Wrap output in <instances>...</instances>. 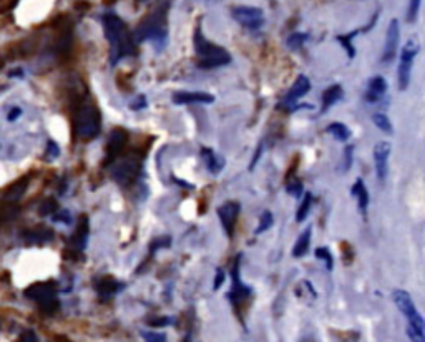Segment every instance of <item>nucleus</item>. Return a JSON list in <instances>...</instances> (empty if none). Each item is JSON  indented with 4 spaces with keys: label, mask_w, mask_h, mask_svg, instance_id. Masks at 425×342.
<instances>
[{
    "label": "nucleus",
    "mask_w": 425,
    "mask_h": 342,
    "mask_svg": "<svg viewBox=\"0 0 425 342\" xmlns=\"http://www.w3.org/2000/svg\"><path fill=\"white\" fill-rule=\"evenodd\" d=\"M75 128H77V135L82 140L95 138L101 130V115L99 108L90 101L80 105L77 118H75Z\"/></svg>",
    "instance_id": "obj_4"
},
{
    "label": "nucleus",
    "mask_w": 425,
    "mask_h": 342,
    "mask_svg": "<svg viewBox=\"0 0 425 342\" xmlns=\"http://www.w3.org/2000/svg\"><path fill=\"white\" fill-rule=\"evenodd\" d=\"M309 90H311V82H309V78L305 77V75H299V77L294 80V83H292L289 92L286 93L284 99H282L281 105H279V106H281V108H284V110H296V108H298V106H296L298 100L303 99V97Z\"/></svg>",
    "instance_id": "obj_9"
},
{
    "label": "nucleus",
    "mask_w": 425,
    "mask_h": 342,
    "mask_svg": "<svg viewBox=\"0 0 425 342\" xmlns=\"http://www.w3.org/2000/svg\"><path fill=\"white\" fill-rule=\"evenodd\" d=\"M127 133L125 130H120V128H117V130L112 131V135H110V140H108V145H106V158H105V166H110L113 165L115 162L120 158V155H122L123 148H125L127 145Z\"/></svg>",
    "instance_id": "obj_14"
},
{
    "label": "nucleus",
    "mask_w": 425,
    "mask_h": 342,
    "mask_svg": "<svg viewBox=\"0 0 425 342\" xmlns=\"http://www.w3.org/2000/svg\"><path fill=\"white\" fill-rule=\"evenodd\" d=\"M392 153V145L389 141H379L374 146V165H375V175H377L379 181L387 180L389 175V158Z\"/></svg>",
    "instance_id": "obj_11"
},
{
    "label": "nucleus",
    "mask_w": 425,
    "mask_h": 342,
    "mask_svg": "<svg viewBox=\"0 0 425 342\" xmlns=\"http://www.w3.org/2000/svg\"><path fill=\"white\" fill-rule=\"evenodd\" d=\"M143 337L145 342H168L165 334H158V332H146Z\"/></svg>",
    "instance_id": "obj_39"
},
{
    "label": "nucleus",
    "mask_w": 425,
    "mask_h": 342,
    "mask_svg": "<svg viewBox=\"0 0 425 342\" xmlns=\"http://www.w3.org/2000/svg\"><path fill=\"white\" fill-rule=\"evenodd\" d=\"M140 168H141L140 158L133 157V155H128V157L118 158L117 162L113 163L112 176L117 183L128 185L135 180L136 175H138Z\"/></svg>",
    "instance_id": "obj_7"
},
{
    "label": "nucleus",
    "mask_w": 425,
    "mask_h": 342,
    "mask_svg": "<svg viewBox=\"0 0 425 342\" xmlns=\"http://www.w3.org/2000/svg\"><path fill=\"white\" fill-rule=\"evenodd\" d=\"M47 155H48V158H57V157H59V146H57L55 141H52V140L48 141Z\"/></svg>",
    "instance_id": "obj_40"
},
{
    "label": "nucleus",
    "mask_w": 425,
    "mask_h": 342,
    "mask_svg": "<svg viewBox=\"0 0 425 342\" xmlns=\"http://www.w3.org/2000/svg\"><path fill=\"white\" fill-rule=\"evenodd\" d=\"M22 238L25 239V241L32 243V244H43L48 243L53 239V231L47 229V228H38V229H29L25 231L24 234H22Z\"/></svg>",
    "instance_id": "obj_23"
},
{
    "label": "nucleus",
    "mask_w": 425,
    "mask_h": 342,
    "mask_svg": "<svg viewBox=\"0 0 425 342\" xmlns=\"http://www.w3.org/2000/svg\"><path fill=\"white\" fill-rule=\"evenodd\" d=\"M314 255H316L317 259L324 264V268L327 271L334 269V257H332V252L329 248H317V250L314 251Z\"/></svg>",
    "instance_id": "obj_30"
},
{
    "label": "nucleus",
    "mask_w": 425,
    "mask_h": 342,
    "mask_svg": "<svg viewBox=\"0 0 425 342\" xmlns=\"http://www.w3.org/2000/svg\"><path fill=\"white\" fill-rule=\"evenodd\" d=\"M420 3H422V0H409V8H407V22L409 24H414L417 20Z\"/></svg>",
    "instance_id": "obj_37"
},
{
    "label": "nucleus",
    "mask_w": 425,
    "mask_h": 342,
    "mask_svg": "<svg viewBox=\"0 0 425 342\" xmlns=\"http://www.w3.org/2000/svg\"><path fill=\"white\" fill-rule=\"evenodd\" d=\"M20 115H22V110H20V108H17V106H15V108H12V110H10V113H8L7 120H8V122H13V120L19 118Z\"/></svg>",
    "instance_id": "obj_44"
},
{
    "label": "nucleus",
    "mask_w": 425,
    "mask_h": 342,
    "mask_svg": "<svg viewBox=\"0 0 425 342\" xmlns=\"http://www.w3.org/2000/svg\"><path fill=\"white\" fill-rule=\"evenodd\" d=\"M171 322L170 318H161V319H154L152 321V326H168Z\"/></svg>",
    "instance_id": "obj_45"
},
{
    "label": "nucleus",
    "mask_w": 425,
    "mask_h": 342,
    "mask_svg": "<svg viewBox=\"0 0 425 342\" xmlns=\"http://www.w3.org/2000/svg\"><path fill=\"white\" fill-rule=\"evenodd\" d=\"M311 236L312 231L311 228H305L303 233L299 234V238L296 239L294 248H292V256L294 257H304L311 250Z\"/></svg>",
    "instance_id": "obj_21"
},
{
    "label": "nucleus",
    "mask_w": 425,
    "mask_h": 342,
    "mask_svg": "<svg viewBox=\"0 0 425 342\" xmlns=\"http://www.w3.org/2000/svg\"><path fill=\"white\" fill-rule=\"evenodd\" d=\"M233 19L247 30H258L264 25V12L258 7L239 6L231 10Z\"/></svg>",
    "instance_id": "obj_8"
},
{
    "label": "nucleus",
    "mask_w": 425,
    "mask_h": 342,
    "mask_svg": "<svg viewBox=\"0 0 425 342\" xmlns=\"http://www.w3.org/2000/svg\"><path fill=\"white\" fill-rule=\"evenodd\" d=\"M201 157H203V159H205L206 168L212 173V175H218V173L223 170V166H224L223 157H218V155L212 152L211 148H203Z\"/></svg>",
    "instance_id": "obj_22"
},
{
    "label": "nucleus",
    "mask_w": 425,
    "mask_h": 342,
    "mask_svg": "<svg viewBox=\"0 0 425 342\" xmlns=\"http://www.w3.org/2000/svg\"><path fill=\"white\" fill-rule=\"evenodd\" d=\"M239 211H241V206H239L238 201H226L218 208V218L228 238H233Z\"/></svg>",
    "instance_id": "obj_13"
},
{
    "label": "nucleus",
    "mask_w": 425,
    "mask_h": 342,
    "mask_svg": "<svg viewBox=\"0 0 425 342\" xmlns=\"http://www.w3.org/2000/svg\"><path fill=\"white\" fill-rule=\"evenodd\" d=\"M274 225V215L271 211H263L259 216V223L256 226L254 234H263L264 231H268Z\"/></svg>",
    "instance_id": "obj_31"
},
{
    "label": "nucleus",
    "mask_w": 425,
    "mask_h": 342,
    "mask_svg": "<svg viewBox=\"0 0 425 342\" xmlns=\"http://www.w3.org/2000/svg\"><path fill=\"white\" fill-rule=\"evenodd\" d=\"M55 221H62V223H66V225L72 223V220H70V215H69V213H62L60 216H57V218H55Z\"/></svg>",
    "instance_id": "obj_46"
},
{
    "label": "nucleus",
    "mask_w": 425,
    "mask_h": 342,
    "mask_svg": "<svg viewBox=\"0 0 425 342\" xmlns=\"http://www.w3.org/2000/svg\"><path fill=\"white\" fill-rule=\"evenodd\" d=\"M351 194L357 199V206L359 211H361L362 216L367 215V208H369V191H367L364 181L361 178H357L356 183L352 185Z\"/></svg>",
    "instance_id": "obj_18"
},
{
    "label": "nucleus",
    "mask_w": 425,
    "mask_h": 342,
    "mask_svg": "<svg viewBox=\"0 0 425 342\" xmlns=\"http://www.w3.org/2000/svg\"><path fill=\"white\" fill-rule=\"evenodd\" d=\"M57 211H59V203H57L53 198H48L42 204H40V215L50 216Z\"/></svg>",
    "instance_id": "obj_36"
},
{
    "label": "nucleus",
    "mask_w": 425,
    "mask_h": 342,
    "mask_svg": "<svg viewBox=\"0 0 425 342\" xmlns=\"http://www.w3.org/2000/svg\"><path fill=\"white\" fill-rule=\"evenodd\" d=\"M352 158H354V146L352 145H347L344 148V153H343V162H340V171L345 173V171L351 170Z\"/></svg>",
    "instance_id": "obj_35"
},
{
    "label": "nucleus",
    "mask_w": 425,
    "mask_h": 342,
    "mask_svg": "<svg viewBox=\"0 0 425 342\" xmlns=\"http://www.w3.org/2000/svg\"><path fill=\"white\" fill-rule=\"evenodd\" d=\"M19 206L15 203H2L0 204V225L7 223L19 215Z\"/></svg>",
    "instance_id": "obj_29"
},
{
    "label": "nucleus",
    "mask_w": 425,
    "mask_h": 342,
    "mask_svg": "<svg viewBox=\"0 0 425 342\" xmlns=\"http://www.w3.org/2000/svg\"><path fill=\"white\" fill-rule=\"evenodd\" d=\"M173 101L176 105H192V104H212L215 95L205 92H176L173 95Z\"/></svg>",
    "instance_id": "obj_16"
},
{
    "label": "nucleus",
    "mask_w": 425,
    "mask_h": 342,
    "mask_svg": "<svg viewBox=\"0 0 425 342\" xmlns=\"http://www.w3.org/2000/svg\"><path fill=\"white\" fill-rule=\"evenodd\" d=\"M286 188H287V193H289L291 197H294V198H301L304 194L303 181L298 180V178H287Z\"/></svg>",
    "instance_id": "obj_32"
},
{
    "label": "nucleus",
    "mask_w": 425,
    "mask_h": 342,
    "mask_svg": "<svg viewBox=\"0 0 425 342\" xmlns=\"http://www.w3.org/2000/svg\"><path fill=\"white\" fill-rule=\"evenodd\" d=\"M419 53V43L414 38H410L405 43L404 48L401 52V60H398V70H397V78H398V90L404 92L409 88L410 77H412V65H414V59Z\"/></svg>",
    "instance_id": "obj_6"
},
{
    "label": "nucleus",
    "mask_w": 425,
    "mask_h": 342,
    "mask_svg": "<svg viewBox=\"0 0 425 342\" xmlns=\"http://www.w3.org/2000/svg\"><path fill=\"white\" fill-rule=\"evenodd\" d=\"M372 123H374V125L377 127L380 131H384L385 135H392V133H394L392 122L389 120V117L385 113H374V115H372Z\"/></svg>",
    "instance_id": "obj_27"
},
{
    "label": "nucleus",
    "mask_w": 425,
    "mask_h": 342,
    "mask_svg": "<svg viewBox=\"0 0 425 342\" xmlns=\"http://www.w3.org/2000/svg\"><path fill=\"white\" fill-rule=\"evenodd\" d=\"M392 299L394 303H396L397 309L401 311L402 316L407 319V324L412 327H415V329L425 331V319L420 316V313L415 308L414 301H412L410 294L404 290H396L392 292Z\"/></svg>",
    "instance_id": "obj_5"
},
{
    "label": "nucleus",
    "mask_w": 425,
    "mask_h": 342,
    "mask_svg": "<svg viewBox=\"0 0 425 342\" xmlns=\"http://www.w3.org/2000/svg\"><path fill=\"white\" fill-rule=\"evenodd\" d=\"M27 185H29V178L24 176L22 180L17 181V183H13L10 188H7L3 197H6V199H8V201H12V203L17 201V199L24 194V191L27 190Z\"/></svg>",
    "instance_id": "obj_26"
},
{
    "label": "nucleus",
    "mask_w": 425,
    "mask_h": 342,
    "mask_svg": "<svg viewBox=\"0 0 425 342\" xmlns=\"http://www.w3.org/2000/svg\"><path fill=\"white\" fill-rule=\"evenodd\" d=\"M194 48H196L199 57V69H218V66L228 65L231 62V57H229V53L223 47L215 45L210 40L203 37L199 27L196 29V34H194Z\"/></svg>",
    "instance_id": "obj_3"
},
{
    "label": "nucleus",
    "mask_w": 425,
    "mask_h": 342,
    "mask_svg": "<svg viewBox=\"0 0 425 342\" xmlns=\"http://www.w3.org/2000/svg\"><path fill=\"white\" fill-rule=\"evenodd\" d=\"M120 290H122V286H120V283L115 281L113 278H103L96 283V291H99L101 297H110L117 294Z\"/></svg>",
    "instance_id": "obj_24"
},
{
    "label": "nucleus",
    "mask_w": 425,
    "mask_h": 342,
    "mask_svg": "<svg viewBox=\"0 0 425 342\" xmlns=\"http://www.w3.org/2000/svg\"><path fill=\"white\" fill-rule=\"evenodd\" d=\"M166 13L168 3L158 6L154 10L145 17L143 22L135 30L136 42H143V40H153L157 43H163L166 40Z\"/></svg>",
    "instance_id": "obj_2"
},
{
    "label": "nucleus",
    "mask_w": 425,
    "mask_h": 342,
    "mask_svg": "<svg viewBox=\"0 0 425 342\" xmlns=\"http://www.w3.org/2000/svg\"><path fill=\"white\" fill-rule=\"evenodd\" d=\"M385 92H387V82H385V78L380 77V75H375V77H372L369 82H367L364 100L369 101V104H375V101L382 99Z\"/></svg>",
    "instance_id": "obj_17"
},
{
    "label": "nucleus",
    "mask_w": 425,
    "mask_h": 342,
    "mask_svg": "<svg viewBox=\"0 0 425 342\" xmlns=\"http://www.w3.org/2000/svg\"><path fill=\"white\" fill-rule=\"evenodd\" d=\"M326 131L339 141H347L349 138H351V130H349V128L340 122L329 123V127L326 128Z\"/></svg>",
    "instance_id": "obj_25"
},
{
    "label": "nucleus",
    "mask_w": 425,
    "mask_h": 342,
    "mask_svg": "<svg viewBox=\"0 0 425 342\" xmlns=\"http://www.w3.org/2000/svg\"><path fill=\"white\" fill-rule=\"evenodd\" d=\"M143 106H146L145 97H138V104H131V108H135V110H138V108H143Z\"/></svg>",
    "instance_id": "obj_47"
},
{
    "label": "nucleus",
    "mask_w": 425,
    "mask_h": 342,
    "mask_svg": "<svg viewBox=\"0 0 425 342\" xmlns=\"http://www.w3.org/2000/svg\"><path fill=\"white\" fill-rule=\"evenodd\" d=\"M103 29L105 37L108 38L110 45H112V64H117L120 59L135 52V42H133L131 34L128 32L125 22L118 15L106 13L103 17Z\"/></svg>",
    "instance_id": "obj_1"
},
{
    "label": "nucleus",
    "mask_w": 425,
    "mask_h": 342,
    "mask_svg": "<svg viewBox=\"0 0 425 342\" xmlns=\"http://www.w3.org/2000/svg\"><path fill=\"white\" fill-rule=\"evenodd\" d=\"M24 294L25 297H29V299L37 301L38 306H42L43 303H47V301L57 297V286L55 283H35L30 287H27Z\"/></svg>",
    "instance_id": "obj_15"
},
{
    "label": "nucleus",
    "mask_w": 425,
    "mask_h": 342,
    "mask_svg": "<svg viewBox=\"0 0 425 342\" xmlns=\"http://www.w3.org/2000/svg\"><path fill=\"white\" fill-rule=\"evenodd\" d=\"M311 208H312V194L304 193L303 201H301L298 211H296V221H298V223H303L305 218H308L309 211H311Z\"/></svg>",
    "instance_id": "obj_28"
},
{
    "label": "nucleus",
    "mask_w": 425,
    "mask_h": 342,
    "mask_svg": "<svg viewBox=\"0 0 425 342\" xmlns=\"http://www.w3.org/2000/svg\"><path fill=\"white\" fill-rule=\"evenodd\" d=\"M19 342H38V339H37V336H35L32 331H27V332H24V334L20 336V341Z\"/></svg>",
    "instance_id": "obj_42"
},
{
    "label": "nucleus",
    "mask_w": 425,
    "mask_h": 342,
    "mask_svg": "<svg viewBox=\"0 0 425 342\" xmlns=\"http://www.w3.org/2000/svg\"><path fill=\"white\" fill-rule=\"evenodd\" d=\"M407 336H409L410 342H425V331L415 329V327H412L407 324Z\"/></svg>",
    "instance_id": "obj_38"
},
{
    "label": "nucleus",
    "mask_w": 425,
    "mask_h": 342,
    "mask_svg": "<svg viewBox=\"0 0 425 342\" xmlns=\"http://www.w3.org/2000/svg\"><path fill=\"white\" fill-rule=\"evenodd\" d=\"M343 97H344V90L339 83H334V85L327 87L326 90L322 92L321 113H326L332 105H336L339 100H343Z\"/></svg>",
    "instance_id": "obj_19"
},
{
    "label": "nucleus",
    "mask_w": 425,
    "mask_h": 342,
    "mask_svg": "<svg viewBox=\"0 0 425 342\" xmlns=\"http://www.w3.org/2000/svg\"><path fill=\"white\" fill-rule=\"evenodd\" d=\"M356 35H357V32H352L347 35H339L338 37V42L343 43L344 50H345V53H347L349 59H354V57H356V48H354V45H352V40Z\"/></svg>",
    "instance_id": "obj_33"
},
{
    "label": "nucleus",
    "mask_w": 425,
    "mask_h": 342,
    "mask_svg": "<svg viewBox=\"0 0 425 342\" xmlns=\"http://www.w3.org/2000/svg\"><path fill=\"white\" fill-rule=\"evenodd\" d=\"M398 42H401V27H398V20L392 19L389 22L387 34H385V43H384V52H382V62L389 64L396 59Z\"/></svg>",
    "instance_id": "obj_12"
},
{
    "label": "nucleus",
    "mask_w": 425,
    "mask_h": 342,
    "mask_svg": "<svg viewBox=\"0 0 425 342\" xmlns=\"http://www.w3.org/2000/svg\"><path fill=\"white\" fill-rule=\"evenodd\" d=\"M141 2H145V0H141Z\"/></svg>",
    "instance_id": "obj_48"
},
{
    "label": "nucleus",
    "mask_w": 425,
    "mask_h": 342,
    "mask_svg": "<svg viewBox=\"0 0 425 342\" xmlns=\"http://www.w3.org/2000/svg\"><path fill=\"white\" fill-rule=\"evenodd\" d=\"M166 246H170V238H161L159 241L152 243V251H157L158 248H166Z\"/></svg>",
    "instance_id": "obj_41"
},
{
    "label": "nucleus",
    "mask_w": 425,
    "mask_h": 342,
    "mask_svg": "<svg viewBox=\"0 0 425 342\" xmlns=\"http://www.w3.org/2000/svg\"><path fill=\"white\" fill-rule=\"evenodd\" d=\"M239 263H241V256L236 257V261H234V264L231 268L233 286H231V291H229V299H231L234 308H239V306L245 303L247 297L251 296V290L241 281V274H239Z\"/></svg>",
    "instance_id": "obj_10"
},
{
    "label": "nucleus",
    "mask_w": 425,
    "mask_h": 342,
    "mask_svg": "<svg viewBox=\"0 0 425 342\" xmlns=\"http://www.w3.org/2000/svg\"><path fill=\"white\" fill-rule=\"evenodd\" d=\"M223 283H224V271L218 269V273H216V278H215V290H219L221 284Z\"/></svg>",
    "instance_id": "obj_43"
},
{
    "label": "nucleus",
    "mask_w": 425,
    "mask_h": 342,
    "mask_svg": "<svg viewBox=\"0 0 425 342\" xmlns=\"http://www.w3.org/2000/svg\"><path fill=\"white\" fill-rule=\"evenodd\" d=\"M87 239H88V218L83 215L82 218H80L78 228L72 236V246L80 252L82 250H85Z\"/></svg>",
    "instance_id": "obj_20"
},
{
    "label": "nucleus",
    "mask_w": 425,
    "mask_h": 342,
    "mask_svg": "<svg viewBox=\"0 0 425 342\" xmlns=\"http://www.w3.org/2000/svg\"><path fill=\"white\" fill-rule=\"evenodd\" d=\"M308 34H303V32H296V34H291L289 37H287V47L291 48V50H298V48H301L304 45V42L308 40Z\"/></svg>",
    "instance_id": "obj_34"
}]
</instances>
